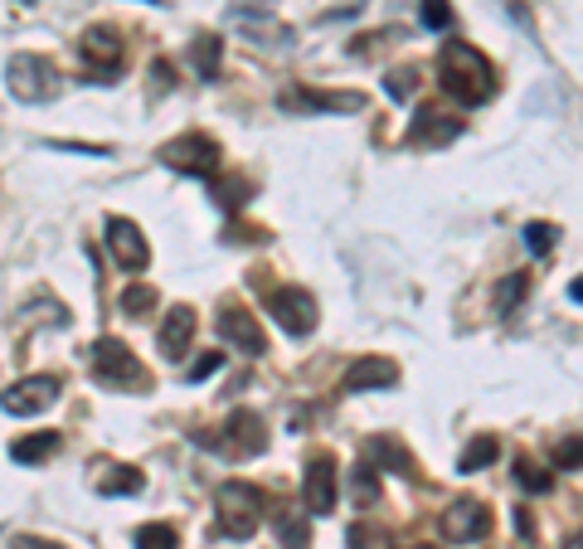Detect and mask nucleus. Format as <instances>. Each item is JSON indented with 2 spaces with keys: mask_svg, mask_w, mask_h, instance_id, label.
<instances>
[{
  "mask_svg": "<svg viewBox=\"0 0 583 549\" xmlns=\"http://www.w3.org/2000/svg\"><path fill=\"white\" fill-rule=\"evenodd\" d=\"M350 549H399L395 535L385 526H370V520H355L350 526Z\"/></svg>",
  "mask_w": 583,
  "mask_h": 549,
  "instance_id": "nucleus-25",
  "label": "nucleus"
},
{
  "mask_svg": "<svg viewBox=\"0 0 583 549\" xmlns=\"http://www.w3.org/2000/svg\"><path fill=\"white\" fill-rule=\"evenodd\" d=\"M301 506L311 516H331L336 506V457L331 453H311L307 471H301Z\"/></svg>",
  "mask_w": 583,
  "mask_h": 549,
  "instance_id": "nucleus-8",
  "label": "nucleus"
},
{
  "mask_svg": "<svg viewBox=\"0 0 583 549\" xmlns=\"http://www.w3.org/2000/svg\"><path fill=\"white\" fill-rule=\"evenodd\" d=\"M59 389H63L59 375H30V379H20V385L6 389V414H10V418L44 414V408L59 399Z\"/></svg>",
  "mask_w": 583,
  "mask_h": 549,
  "instance_id": "nucleus-10",
  "label": "nucleus"
},
{
  "mask_svg": "<svg viewBox=\"0 0 583 549\" xmlns=\"http://www.w3.org/2000/svg\"><path fill=\"white\" fill-rule=\"evenodd\" d=\"M277 102L287 112H360L365 108L360 93H311V88H283Z\"/></svg>",
  "mask_w": 583,
  "mask_h": 549,
  "instance_id": "nucleus-15",
  "label": "nucleus"
},
{
  "mask_svg": "<svg viewBox=\"0 0 583 549\" xmlns=\"http://www.w3.org/2000/svg\"><path fill=\"white\" fill-rule=\"evenodd\" d=\"M268 312L287 336H311L316 331V297L301 287H273L268 292Z\"/></svg>",
  "mask_w": 583,
  "mask_h": 549,
  "instance_id": "nucleus-7",
  "label": "nucleus"
},
{
  "mask_svg": "<svg viewBox=\"0 0 583 549\" xmlns=\"http://www.w3.org/2000/svg\"><path fill=\"white\" fill-rule=\"evenodd\" d=\"M200 443H209V448H219V453H229V457H253V453L268 448V433H263V418L253 414V408H234L229 424L214 433V438L200 433Z\"/></svg>",
  "mask_w": 583,
  "mask_h": 549,
  "instance_id": "nucleus-5",
  "label": "nucleus"
},
{
  "mask_svg": "<svg viewBox=\"0 0 583 549\" xmlns=\"http://www.w3.org/2000/svg\"><path fill=\"white\" fill-rule=\"evenodd\" d=\"M497 453H501V443L491 438V433H477V438L462 448V457H458V471H467V477H472V471H487L491 462H497Z\"/></svg>",
  "mask_w": 583,
  "mask_h": 549,
  "instance_id": "nucleus-21",
  "label": "nucleus"
},
{
  "mask_svg": "<svg viewBox=\"0 0 583 549\" xmlns=\"http://www.w3.org/2000/svg\"><path fill=\"white\" fill-rule=\"evenodd\" d=\"M385 88H389V98H409L413 93V88H418V73L413 69H395V73H389V79H385Z\"/></svg>",
  "mask_w": 583,
  "mask_h": 549,
  "instance_id": "nucleus-34",
  "label": "nucleus"
},
{
  "mask_svg": "<svg viewBox=\"0 0 583 549\" xmlns=\"http://www.w3.org/2000/svg\"><path fill=\"white\" fill-rule=\"evenodd\" d=\"M156 302H161L156 287H146V283H132V287L122 292V312H126V316H146Z\"/></svg>",
  "mask_w": 583,
  "mask_h": 549,
  "instance_id": "nucleus-27",
  "label": "nucleus"
},
{
  "mask_svg": "<svg viewBox=\"0 0 583 549\" xmlns=\"http://www.w3.org/2000/svg\"><path fill=\"white\" fill-rule=\"evenodd\" d=\"M59 448H63L59 433H30V438H20L16 448H10V457H16L20 467H40L44 457H54Z\"/></svg>",
  "mask_w": 583,
  "mask_h": 549,
  "instance_id": "nucleus-19",
  "label": "nucleus"
},
{
  "mask_svg": "<svg viewBox=\"0 0 583 549\" xmlns=\"http://www.w3.org/2000/svg\"><path fill=\"white\" fill-rule=\"evenodd\" d=\"M554 238H560V228H554V224H525V244L535 253H550Z\"/></svg>",
  "mask_w": 583,
  "mask_h": 549,
  "instance_id": "nucleus-32",
  "label": "nucleus"
},
{
  "mask_svg": "<svg viewBox=\"0 0 583 549\" xmlns=\"http://www.w3.org/2000/svg\"><path fill=\"white\" fill-rule=\"evenodd\" d=\"M365 457H370L375 467L385 462L389 471H399V477H413V457L403 453L399 438H389V433H385V438H375V443H365Z\"/></svg>",
  "mask_w": 583,
  "mask_h": 549,
  "instance_id": "nucleus-20",
  "label": "nucleus"
},
{
  "mask_svg": "<svg viewBox=\"0 0 583 549\" xmlns=\"http://www.w3.org/2000/svg\"><path fill=\"white\" fill-rule=\"evenodd\" d=\"M574 302H583V277H579V283H574Z\"/></svg>",
  "mask_w": 583,
  "mask_h": 549,
  "instance_id": "nucleus-40",
  "label": "nucleus"
},
{
  "mask_svg": "<svg viewBox=\"0 0 583 549\" xmlns=\"http://www.w3.org/2000/svg\"><path fill=\"white\" fill-rule=\"evenodd\" d=\"M554 462L569 467V471H583V438L579 433H569V438L554 443Z\"/></svg>",
  "mask_w": 583,
  "mask_h": 549,
  "instance_id": "nucleus-29",
  "label": "nucleus"
},
{
  "mask_svg": "<svg viewBox=\"0 0 583 549\" xmlns=\"http://www.w3.org/2000/svg\"><path fill=\"white\" fill-rule=\"evenodd\" d=\"M219 365H224V355H219V350H205L195 365H190V379H205V375H214Z\"/></svg>",
  "mask_w": 583,
  "mask_h": 549,
  "instance_id": "nucleus-35",
  "label": "nucleus"
},
{
  "mask_svg": "<svg viewBox=\"0 0 583 549\" xmlns=\"http://www.w3.org/2000/svg\"><path fill=\"white\" fill-rule=\"evenodd\" d=\"M399 385V365L389 355H360L346 369V394H365V389H395Z\"/></svg>",
  "mask_w": 583,
  "mask_h": 549,
  "instance_id": "nucleus-13",
  "label": "nucleus"
},
{
  "mask_svg": "<svg viewBox=\"0 0 583 549\" xmlns=\"http://www.w3.org/2000/svg\"><path fill=\"white\" fill-rule=\"evenodd\" d=\"M244 195H248V181H244V175H229V181H214V200H219L224 210H238V204H244Z\"/></svg>",
  "mask_w": 583,
  "mask_h": 549,
  "instance_id": "nucleus-30",
  "label": "nucleus"
},
{
  "mask_svg": "<svg viewBox=\"0 0 583 549\" xmlns=\"http://www.w3.org/2000/svg\"><path fill=\"white\" fill-rule=\"evenodd\" d=\"M108 248H112V258H117L122 273H142L151 263V248H146L142 228L132 220H108Z\"/></svg>",
  "mask_w": 583,
  "mask_h": 549,
  "instance_id": "nucleus-12",
  "label": "nucleus"
},
{
  "mask_svg": "<svg viewBox=\"0 0 583 549\" xmlns=\"http://www.w3.org/2000/svg\"><path fill=\"white\" fill-rule=\"evenodd\" d=\"M438 73H442V93L458 98L462 108H481L487 98H497V69L487 63V54L462 40H448L438 54Z\"/></svg>",
  "mask_w": 583,
  "mask_h": 549,
  "instance_id": "nucleus-1",
  "label": "nucleus"
},
{
  "mask_svg": "<svg viewBox=\"0 0 583 549\" xmlns=\"http://www.w3.org/2000/svg\"><path fill=\"white\" fill-rule=\"evenodd\" d=\"M564 549H583V530L574 535V540H564Z\"/></svg>",
  "mask_w": 583,
  "mask_h": 549,
  "instance_id": "nucleus-39",
  "label": "nucleus"
},
{
  "mask_svg": "<svg viewBox=\"0 0 583 549\" xmlns=\"http://www.w3.org/2000/svg\"><path fill=\"white\" fill-rule=\"evenodd\" d=\"M423 24H428V30H448V24H452L448 0H423Z\"/></svg>",
  "mask_w": 583,
  "mask_h": 549,
  "instance_id": "nucleus-33",
  "label": "nucleus"
},
{
  "mask_svg": "<svg viewBox=\"0 0 583 549\" xmlns=\"http://www.w3.org/2000/svg\"><path fill=\"white\" fill-rule=\"evenodd\" d=\"M263 506H268V496L253 487V481H224V487L214 491V520H219V535L248 540V535L263 526Z\"/></svg>",
  "mask_w": 583,
  "mask_h": 549,
  "instance_id": "nucleus-2",
  "label": "nucleus"
},
{
  "mask_svg": "<svg viewBox=\"0 0 583 549\" xmlns=\"http://www.w3.org/2000/svg\"><path fill=\"white\" fill-rule=\"evenodd\" d=\"M442 535L452 545H472V540H487L491 535V506H481L477 496H462L442 510Z\"/></svg>",
  "mask_w": 583,
  "mask_h": 549,
  "instance_id": "nucleus-9",
  "label": "nucleus"
},
{
  "mask_svg": "<svg viewBox=\"0 0 583 549\" xmlns=\"http://www.w3.org/2000/svg\"><path fill=\"white\" fill-rule=\"evenodd\" d=\"M515 481H521V487L530 491V496H544V491H550L554 487V477H550V471H544L540 462H535V457H515Z\"/></svg>",
  "mask_w": 583,
  "mask_h": 549,
  "instance_id": "nucleus-24",
  "label": "nucleus"
},
{
  "mask_svg": "<svg viewBox=\"0 0 583 549\" xmlns=\"http://www.w3.org/2000/svg\"><path fill=\"white\" fill-rule=\"evenodd\" d=\"M151 73H156V88H171V63L166 59H156V69Z\"/></svg>",
  "mask_w": 583,
  "mask_h": 549,
  "instance_id": "nucleus-38",
  "label": "nucleus"
},
{
  "mask_svg": "<svg viewBox=\"0 0 583 549\" xmlns=\"http://www.w3.org/2000/svg\"><path fill=\"white\" fill-rule=\"evenodd\" d=\"M458 132H462V122L452 118V112L418 108V118H413V126H409V142H413V146H448Z\"/></svg>",
  "mask_w": 583,
  "mask_h": 549,
  "instance_id": "nucleus-16",
  "label": "nucleus"
},
{
  "mask_svg": "<svg viewBox=\"0 0 583 549\" xmlns=\"http://www.w3.org/2000/svg\"><path fill=\"white\" fill-rule=\"evenodd\" d=\"M6 79H10V93L20 102L59 98V69H54V59H44V54H16L6 63Z\"/></svg>",
  "mask_w": 583,
  "mask_h": 549,
  "instance_id": "nucleus-4",
  "label": "nucleus"
},
{
  "mask_svg": "<svg viewBox=\"0 0 583 549\" xmlns=\"http://www.w3.org/2000/svg\"><path fill=\"white\" fill-rule=\"evenodd\" d=\"M93 487L98 496H136L146 487V477L136 467H122V462H93Z\"/></svg>",
  "mask_w": 583,
  "mask_h": 549,
  "instance_id": "nucleus-17",
  "label": "nucleus"
},
{
  "mask_svg": "<svg viewBox=\"0 0 583 549\" xmlns=\"http://www.w3.org/2000/svg\"><path fill=\"white\" fill-rule=\"evenodd\" d=\"M190 59H195L200 79H214V73H219V59H224V40L219 34H200V40L190 44Z\"/></svg>",
  "mask_w": 583,
  "mask_h": 549,
  "instance_id": "nucleus-22",
  "label": "nucleus"
},
{
  "mask_svg": "<svg viewBox=\"0 0 583 549\" xmlns=\"http://www.w3.org/2000/svg\"><path fill=\"white\" fill-rule=\"evenodd\" d=\"M515 530H521V540H535V516H530L525 506L515 510Z\"/></svg>",
  "mask_w": 583,
  "mask_h": 549,
  "instance_id": "nucleus-37",
  "label": "nucleus"
},
{
  "mask_svg": "<svg viewBox=\"0 0 583 549\" xmlns=\"http://www.w3.org/2000/svg\"><path fill=\"white\" fill-rule=\"evenodd\" d=\"M195 312L190 306H175V312L161 322V350L171 355V360H181V355L190 350V340H195Z\"/></svg>",
  "mask_w": 583,
  "mask_h": 549,
  "instance_id": "nucleus-18",
  "label": "nucleus"
},
{
  "mask_svg": "<svg viewBox=\"0 0 583 549\" xmlns=\"http://www.w3.org/2000/svg\"><path fill=\"white\" fill-rule=\"evenodd\" d=\"M175 526H142L136 530V549H175Z\"/></svg>",
  "mask_w": 583,
  "mask_h": 549,
  "instance_id": "nucleus-28",
  "label": "nucleus"
},
{
  "mask_svg": "<svg viewBox=\"0 0 583 549\" xmlns=\"http://www.w3.org/2000/svg\"><path fill=\"white\" fill-rule=\"evenodd\" d=\"M379 496V481H375V462L370 457H365V467H355V501L360 506H370Z\"/></svg>",
  "mask_w": 583,
  "mask_h": 549,
  "instance_id": "nucleus-31",
  "label": "nucleus"
},
{
  "mask_svg": "<svg viewBox=\"0 0 583 549\" xmlns=\"http://www.w3.org/2000/svg\"><path fill=\"white\" fill-rule=\"evenodd\" d=\"M219 336L229 340V346H238L244 355L268 350V336H263V326L253 322V312H244V306H224L219 312Z\"/></svg>",
  "mask_w": 583,
  "mask_h": 549,
  "instance_id": "nucleus-14",
  "label": "nucleus"
},
{
  "mask_svg": "<svg viewBox=\"0 0 583 549\" xmlns=\"http://www.w3.org/2000/svg\"><path fill=\"white\" fill-rule=\"evenodd\" d=\"M10 549H63V545L40 540V535H16V540H10Z\"/></svg>",
  "mask_w": 583,
  "mask_h": 549,
  "instance_id": "nucleus-36",
  "label": "nucleus"
},
{
  "mask_svg": "<svg viewBox=\"0 0 583 549\" xmlns=\"http://www.w3.org/2000/svg\"><path fill=\"white\" fill-rule=\"evenodd\" d=\"M93 379H98V385H108V389H151L146 365L112 336L93 346Z\"/></svg>",
  "mask_w": 583,
  "mask_h": 549,
  "instance_id": "nucleus-3",
  "label": "nucleus"
},
{
  "mask_svg": "<svg viewBox=\"0 0 583 549\" xmlns=\"http://www.w3.org/2000/svg\"><path fill=\"white\" fill-rule=\"evenodd\" d=\"M307 516H311V510H307ZM307 516H297V510H277V540H283L287 549H307L311 545Z\"/></svg>",
  "mask_w": 583,
  "mask_h": 549,
  "instance_id": "nucleus-23",
  "label": "nucleus"
},
{
  "mask_svg": "<svg viewBox=\"0 0 583 549\" xmlns=\"http://www.w3.org/2000/svg\"><path fill=\"white\" fill-rule=\"evenodd\" d=\"M525 292H530V277H525V273H511V277H505V283L497 287V312H501V316H511L515 306H521Z\"/></svg>",
  "mask_w": 583,
  "mask_h": 549,
  "instance_id": "nucleus-26",
  "label": "nucleus"
},
{
  "mask_svg": "<svg viewBox=\"0 0 583 549\" xmlns=\"http://www.w3.org/2000/svg\"><path fill=\"white\" fill-rule=\"evenodd\" d=\"M79 54H83V63H88V73H93V79L112 83L122 73L126 49H122V40L112 30H88L83 40H79Z\"/></svg>",
  "mask_w": 583,
  "mask_h": 549,
  "instance_id": "nucleus-11",
  "label": "nucleus"
},
{
  "mask_svg": "<svg viewBox=\"0 0 583 549\" xmlns=\"http://www.w3.org/2000/svg\"><path fill=\"white\" fill-rule=\"evenodd\" d=\"M161 161H166L171 171H185V175H214L219 171V142L205 132H185V136H175V142L161 146Z\"/></svg>",
  "mask_w": 583,
  "mask_h": 549,
  "instance_id": "nucleus-6",
  "label": "nucleus"
}]
</instances>
